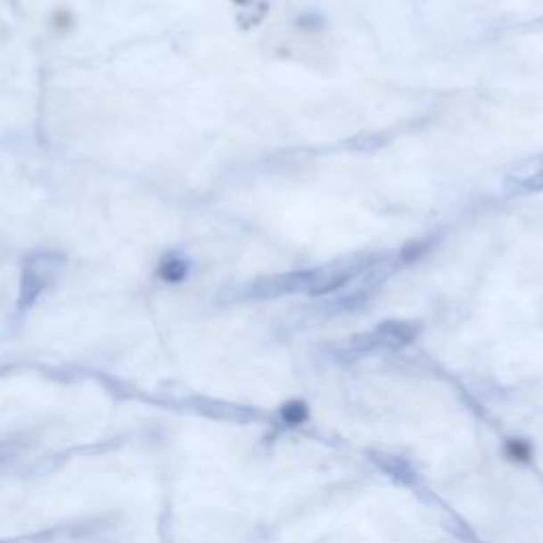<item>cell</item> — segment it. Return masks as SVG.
<instances>
[{"label": "cell", "mask_w": 543, "mask_h": 543, "mask_svg": "<svg viewBox=\"0 0 543 543\" xmlns=\"http://www.w3.org/2000/svg\"><path fill=\"white\" fill-rule=\"evenodd\" d=\"M283 416L287 418V421L291 423V424H295V423H301L306 418V407L301 406V403H293V406H287L283 410Z\"/></svg>", "instance_id": "3957f363"}, {"label": "cell", "mask_w": 543, "mask_h": 543, "mask_svg": "<svg viewBox=\"0 0 543 543\" xmlns=\"http://www.w3.org/2000/svg\"><path fill=\"white\" fill-rule=\"evenodd\" d=\"M507 189L518 193L543 192V155L514 168L507 175Z\"/></svg>", "instance_id": "6da1fadb"}, {"label": "cell", "mask_w": 543, "mask_h": 543, "mask_svg": "<svg viewBox=\"0 0 543 543\" xmlns=\"http://www.w3.org/2000/svg\"><path fill=\"white\" fill-rule=\"evenodd\" d=\"M507 457L514 458V461H526L531 457V446L524 444V441H509Z\"/></svg>", "instance_id": "7a4b0ae2"}]
</instances>
